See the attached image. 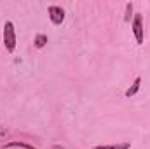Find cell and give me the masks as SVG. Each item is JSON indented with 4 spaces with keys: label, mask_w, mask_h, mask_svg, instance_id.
<instances>
[{
    "label": "cell",
    "mask_w": 150,
    "mask_h": 149,
    "mask_svg": "<svg viewBox=\"0 0 150 149\" xmlns=\"http://www.w3.org/2000/svg\"><path fill=\"white\" fill-rule=\"evenodd\" d=\"M140 88H142V77H136L134 81H133V84L126 90V93H124V97L126 98H131V97H134L138 91H140Z\"/></svg>",
    "instance_id": "4"
},
{
    "label": "cell",
    "mask_w": 150,
    "mask_h": 149,
    "mask_svg": "<svg viewBox=\"0 0 150 149\" xmlns=\"http://www.w3.org/2000/svg\"><path fill=\"white\" fill-rule=\"evenodd\" d=\"M131 142H119V144H108V146H96L93 149H129Z\"/></svg>",
    "instance_id": "5"
},
{
    "label": "cell",
    "mask_w": 150,
    "mask_h": 149,
    "mask_svg": "<svg viewBox=\"0 0 150 149\" xmlns=\"http://www.w3.org/2000/svg\"><path fill=\"white\" fill-rule=\"evenodd\" d=\"M35 47H38V49H42L45 44H47V35H44V34H38L37 37H35Z\"/></svg>",
    "instance_id": "7"
},
{
    "label": "cell",
    "mask_w": 150,
    "mask_h": 149,
    "mask_svg": "<svg viewBox=\"0 0 150 149\" xmlns=\"http://www.w3.org/2000/svg\"><path fill=\"white\" fill-rule=\"evenodd\" d=\"M11 148H23V149H35L32 144H26V142H21V140H12L9 144H5L4 149H11Z\"/></svg>",
    "instance_id": "6"
},
{
    "label": "cell",
    "mask_w": 150,
    "mask_h": 149,
    "mask_svg": "<svg viewBox=\"0 0 150 149\" xmlns=\"http://www.w3.org/2000/svg\"><path fill=\"white\" fill-rule=\"evenodd\" d=\"M47 14H49V19L52 21V25H56V27H59L65 21V9L59 5H51L47 9Z\"/></svg>",
    "instance_id": "3"
},
{
    "label": "cell",
    "mask_w": 150,
    "mask_h": 149,
    "mask_svg": "<svg viewBox=\"0 0 150 149\" xmlns=\"http://www.w3.org/2000/svg\"><path fill=\"white\" fill-rule=\"evenodd\" d=\"M131 14H133V2H127V4H126V16H124L126 23L131 21Z\"/></svg>",
    "instance_id": "8"
},
{
    "label": "cell",
    "mask_w": 150,
    "mask_h": 149,
    "mask_svg": "<svg viewBox=\"0 0 150 149\" xmlns=\"http://www.w3.org/2000/svg\"><path fill=\"white\" fill-rule=\"evenodd\" d=\"M4 46L9 53L16 49V30H14L12 21H5L4 25Z\"/></svg>",
    "instance_id": "1"
},
{
    "label": "cell",
    "mask_w": 150,
    "mask_h": 149,
    "mask_svg": "<svg viewBox=\"0 0 150 149\" xmlns=\"http://www.w3.org/2000/svg\"><path fill=\"white\" fill-rule=\"evenodd\" d=\"M131 28H133V34H134V39H136V44H143L145 40V27H143V18L142 14H134V19L131 23Z\"/></svg>",
    "instance_id": "2"
}]
</instances>
